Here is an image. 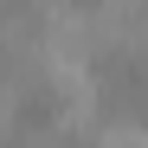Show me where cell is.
<instances>
[{"label": "cell", "instance_id": "6da1fadb", "mask_svg": "<svg viewBox=\"0 0 148 148\" xmlns=\"http://www.w3.org/2000/svg\"><path fill=\"white\" fill-rule=\"evenodd\" d=\"M97 148H148V129H142V122H129V116H116V122L97 129Z\"/></svg>", "mask_w": 148, "mask_h": 148}, {"label": "cell", "instance_id": "7a4b0ae2", "mask_svg": "<svg viewBox=\"0 0 148 148\" xmlns=\"http://www.w3.org/2000/svg\"><path fill=\"white\" fill-rule=\"evenodd\" d=\"M39 7H45V13H52V7H71V0H39Z\"/></svg>", "mask_w": 148, "mask_h": 148}]
</instances>
